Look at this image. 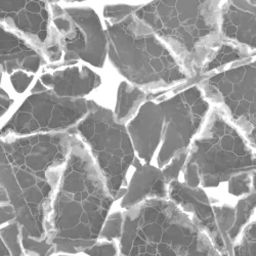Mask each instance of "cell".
Masks as SVG:
<instances>
[{
	"label": "cell",
	"mask_w": 256,
	"mask_h": 256,
	"mask_svg": "<svg viewBox=\"0 0 256 256\" xmlns=\"http://www.w3.org/2000/svg\"><path fill=\"white\" fill-rule=\"evenodd\" d=\"M48 64H58L64 60V48L62 44V35L56 28L52 25L48 37L41 50Z\"/></svg>",
	"instance_id": "603a6c76"
},
{
	"label": "cell",
	"mask_w": 256,
	"mask_h": 256,
	"mask_svg": "<svg viewBox=\"0 0 256 256\" xmlns=\"http://www.w3.org/2000/svg\"><path fill=\"white\" fill-rule=\"evenodd\" d=\"M255 56L256 52L248 50L247 48H244L226 39H222L218 50L211 56V58L206 62V64L201 69L197 81L210 74L230 68L234 66V64L248 60Z\"/></svg>",
	"instance_id": "ac0fdd59"
},
{
	"label": "cell",
	"mask_w": 256,
	"mask_h": 256,
	"mask_svg": "<svg viewBox=\"0 0 256 256\" xmlns=\"http://www.w3.org/2000/svg\"><path fill=\"white\" fill-rule=\"evenodd\" d=\"M2 25L28 39L40 50L52 25L50 4L46 0H0Z\"/></svg>",
	"instance_id": "8fae6325"
},
{
	"label": "cell",
	"mask_w": 256,
	"mask_h": 256,
	"mask_svg": "<svg viewBox=\"0 0 256 256\" xmlns=\"http://www.w3.org/2000/svg\"><path fill=\"white\" fill-rule=\"evenodd\" d=\"M254 172L256 150L220 106L212 104L201 132L190 144L180 180L190 188H204L211 201L218 202L232 176Z\"/></svg>",
	"instance_id": "8992f818"
},
{
	"label": "cell",
	"mask_w": 256,
	"mask_h": 256,
	"mask_svg": "<svg viewBox=\"0 0 256 256\" xmlns=\"http://www.w3.org/2000/svg\"><path fill=\"white\" fill-rule=\"evenodd\" d=\"M16 220V211L10 202L2 203V226Z\"/></svg>",
	"instance_id": "4316f807"
},
{
	"label": "cell",
	"mask_w": 256,
	"mask_h": 256,
	"mask_svg": "<svg viewBox=\"0 0 256 256\" xmlns=\"http://www.w3.org/2000/svg\"><path fill=\"white\" fill-rule=\"evenodd\" d=\"M108 62L119 77L161 96L195 82L165 42L134 14L122 22H106Z\"/></svg>",
	"instance_id": "3957f363"
},
{
	"label": "cell",
	"mask_w": 256,
	"mask_h": 256,
	"mask_svg": "<svg viewBox=\"0 0 256 256\" xmlns=\"http://www.w3.org/2000/svg\"><path fill=\"white\" fill-rule=\"evenodd\" d=\"M222 0H153L136 16L172 50L195 82L222 41Z\"/></svg>",
	"instance_id": "277c9868"
},
{
	"label": "cell",
	"mask_w": 256,
	"mask_h": 256,
	"mask_svg": "<svg viewBox=\"0 0 256 256\" xmlns=\"http://www.w3.org/2000/svg\"><path fill=\"white\" fill-rule=\"evenodd\" d=\"M22 226L16 220L2 226V255H26L22 244Z\"/></svg>",
	"instance_id": "ffe728a7"
},
{
	"label": "cell",
	"mask_w": 256,
	"mask_h": 256,
	"mask_svg": "<svg viewBox=\"0 0 256 256\" xmlns=\"http://www.w3.org/2000/svg\"><path fill=\"white\" fill-rule=\"evenodd\" d=\"M124 224V211L114 205L102 228L98 240L119 242Z\"/></svg>",
	"instance_id": "7402d4cb"
},
{
	"label": "cell",
	"mask_w": 256,
	"mask_h": 256,
	"mask_svg": "<svg viewBox=\"0 0 256 256\" xmlns=\"http://www.w3.org/2000/svg\"><path fill=\"white\" fill-rule=\"evenodd\" d=\"M156 197H168V182L163 170L154 164L138 160L128 178L124 195L115 202V205L127 210Z\"/></svg>",
	"instance_id": "5bb4252c"
},
{
	"label": "cell",
	"mask_w": 256,
	"mask_h": 256,
	"mask_svg": "<svg viewBox=\"0 0 256 256\" xmlns=\"http://www.w3.org/2000/svg\"><path fill=\"white\" fill-rule=\"evenodd\" d=\"M37 78L46 90L70 98H94L104 85L100 71L83 62L48 64Z\"/></svg>",
	"instance_id": "30bf717a"
},
{
	"label": "cell",
	"mask_w": 256,
	"mask_h": 256,
	"mask_svg": "<svg viewBox=\"0 0 256 256\" xmlns=\"http://www.w3.org/2000/svg\"><path fill=\"white\" fill-rule=\"evenodd\" d=\"M38 75L24 71L18 70L12 74H2V88H6L14 98H23L31 90Z\"/></svg>",
	"instance_id": "d6986e66"
},
{
	"label": "cell",
	"mask_w": 256,
	"mask_h": 256,
	"mask_svg": "<svg viewBox=\"0 0 256 256\" xmlns=\"http://www.w3.org/2000/svg\"><path fill=\"white\" fill-rule=\"evenodd\" d=\"M140 6H128V4H110L104 8V18L106 22L116 24L122 22L123 20L136 14Z\"/></svg>",
	"instance_id": "cb8c5ba5"
},
{
	"label": "cell",
	"mask_w": 256,
	"mask_h": 256,
	"mask_svg": "<svg viewBox=\"0 0 256 256\" xmlns=\"http://www.w3.org/2000/svg\"><path fill=\"white\" fill-rule=\"evenodd\" d=\"M123 211L120 255H220L207 234L168 197L148 199Z\"/></svg>",
	"instance_id": "5b68a950"
},
{
	"label": "cell",
	"mask_w": 256,
	"mask_h": 256,
	"mask_svg": "<svg viewBox=\"0 0 256 256\" xmlns=\"http://www.w3.org/2000/svg\"><path fill=\"white\" fill-rule=\"evenodd\" d=\"M46 2H48L50 4H52V2H58V0H46Z\"/></svg>",
	"instance_id": "f546056e"
},
{
	"label": "cell",
	"mask_w": 256,
	"mask_h": 256,
	"mask_svg": "<svg viewBox=\"0 0 256 256\" xmlns=\"http://www.w3.org/2000/svg\"><path fill=\"white\" fill-rule=\"evenodd\" d=\"M64 2H84V0H64Z\"/></svg>",
	"instance_id": "f1b7e54d"
},
{
	"label": "cell",
	"mask_w": 256,
	"mask_h": 256,
	"mask_svg": "<svg viewBox=\"0 0 256 256\" xmlns=\"http://www.w3.org/2000/svg\"><path fill=\"white\" fill-rule=\"evenodd\" d=\"M69 132L70 152L52 202L46 234L56 252L79 254L96 243L116 200L86 144Z\"/></svg>",
	"instance_id": "7a4b0ae2"
},
{
	"label": "cell",
	"mask_w": 256,
	"mask_h": 256,
	"mask_svg": "<svg viewBox=\"0 0 256 256\" xmlns=\"http://www.w3.org/2000/svg\"><path fill=\"white\" fill-rule=\"evenodd\" d=\"M71 146L70 132L2 138V188L22 226V236L48 238L54 195Z\"/></svg>",
	"instance_id": "6da1fadb"
},
{
	"label": "cell",
	"mask_w": 256,
	"mask_h": 256,
	"mask_svg": "<svg viewBox=\"0 0 256 256\" xmlns=\"http://www.w3.org/2000/svg\"><path fill=\"white\" fill-rule=\"evenodd\" d=\"M84 254L88 255H118L119 246L117 242L114 241H106V240H98L94 245L85 249Z\"/></svg>",
	"instance_id": "484cf974"
},
{
	"label": "cell",
	"mask_w": 256,
	"mask_h": 256,
	"mask_svg": "<svg viewBox=\"0 0 256 256\" xmlns=\"http://www.w3.org/2000/svg\"><path fill=\"white\" fill-rule=\"evenodd\" d=\"M168 198L190 216L211 239L220 254H230L216 222L211 198L204 188H190L180 180H172L168 184Z\"/></svg>",
	"instance_id": "7c38bea8"
},
{
	"label": "cell",
	"mask_w": 256,
	"mask_h": 256,
	"mask_svg": "<svg viewBox=\"0 0 256 256\" xmlns=\"http://www.w3.org/2000/svg\"><path fill=\"white\" fill-rule=\"evenodd\" d=\"M72 130L88 148L110 193L118 201L140 160L126 124L115 119L109 106L96 102L90 113Z\"/></svg>",
	"instance_id": "52a82bcc"
},
{
	"label": "cell",
	"mask_w": 256,
	"mask_h": 256,
	"mask_svg": "<svg viewBox=\"0 0 256 256\" xmlns=\"http://www.w3.org/2000/svg\"><path fill=\"white\" fill-rule=\"evenodd\" d=\"M232 254L256 255V211L232 245Z\"/></svg>",
	"instance_id": "44dd1931"
},
{
	"label": "cell",
	"mask_w": 256,
	"mask_h": 256,
	"mask_svg": "<svg viewBox=\"0 0 256 256\" xmlns=\"http://www.w3.org/2000/svg\"><path fill=\"white\" fill-rule=\"evenodd\" d=\"M66 12L82 29L85 39L84 62L104 71L108 62L109 39L98 14L90 8H67Z\"/></svg>",
	"instance_id": "2e32d148"
},
{
	"label": "cell",
	"mask_w": 256,
	"mask_h": 256,
	"mask_svg": "<svg viewBox=\"0 0 256 256\" xmlns=\"http://www.w3.org/2000/svg\"><path fill=\"white\" fill-rule=\"evenodd\" d=\"M188 150L190 148L178 153L176 156H174L172 160L169 161L168 164H166L162 168L163 174L165 176V178H166L168 184L170 182L178 180L180 178V174L182 172L184 166L188 156Z\"/></svg>",
	"instance_id": "d4e9b609"
},
{
	"label": "cell",
	"mask_w": 256,
	"mask_h": 256,
	"mask_svg": "<svg viewBox=\"0 0 256 256\" xmlns=\"http://www.w3.org/2000/svg\"><path fill=\"white\" fill-rule=\"evenodd\" d=\"M96 102L62 98L50 90L29 92L2 123V138L68 132L90 113Z\"/></svg>",
	"instance_id": "ba28073f"
},
{
	"label": "cell",
	"mask_w": 256,
	"mask_h": 256,
	"mask_svg": "<svg viewBox=\"0 0 256 256\" xmlns=\"http://www.w3.org/2000/svg\"><path fill=\"white\" fill-rule=\"evenodd\" d=\"M220 31L224 39L256 52V4L249 0H224Z\"/></svg>",
	"instance_id": "9a60e30c"
},
{
	"label": "cell",
	"mask_w": 256,
	"mask_h": 256,
	"mask_svg": "<svg viewBox=\"0 0 256 256\" xmlns=\"http://www.w3.org/2000/svg\"><path fill=\"white\" fill-rule=\"evenodd\" d=\"M148 98V92L138 85L120 77L114 94L113 112L115 119L127 124L136 114L142 104Z\"/></svg>",
	"instance_id": "e0dca14e"
},
{
	"label": "cell",
	"mask_w": 256,
	"mask_h": 256,
	"mask_svg": "<svg viewBox=\"0 0 256 256\" xmlns=\"http://www.w3.org/2000/svg\"><path fill=\"white\" fill-rule=\"evenodd\" d=\"M2 74L8 75L18 70H24L38 75L48 65L44 54L18 33L2 24Z\"/></svg>",
	"instance_id": "4fadbf2b"
},
{
	"label": "cell",
	"mask_w": 256,
	"mask_h": 256,
	"mask_svg": "<svg viewBox=\"0 0 256 256\" xmlns=\"http://www.w3.org/2000/svg\"><path fill=\"white\" fill-rule=\"evenodd\" d=\"M161 109V144L154 165L163 168L188 150L204 126L212 104L197 82L158 98Z\"/></svg>",
	"instance_id": "9c48e42d"
},
{
	"label": "cell",
	"mask_w": 256,
	"mask_h": 256,
	"mask_svg": "<svg viewBox=\"0 0 256 256\" xmlns=\"http://www.w3.org/2000/svg\"><path fill=\"white\" fill-rule=\"evenodd\" d=\"M252 186H253V190H256V172H253V176H252Z\"/></svg>",
	"instance_id": "83f0119b"
}]
</instances>
